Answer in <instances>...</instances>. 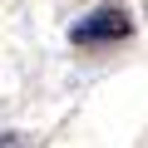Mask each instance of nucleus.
<instances>
[{
    "mask_svg": "<svg viewBox=\"0 0 148 148\" xmlns=\"http://www.w3.org/2000/svg\"><path fill=\"white\" fill-rule=\"evenodd\" d=\"M128 30H133V20H128L123 5H99V10H89L84 20L69 25V40H74V45H114V40H123Z\"/></svg>",
    "mask_w": 148,
    "mask_h": 148,
    "instance_id": "obj_1",
    "label": "nucleus"
}]
</instances>
